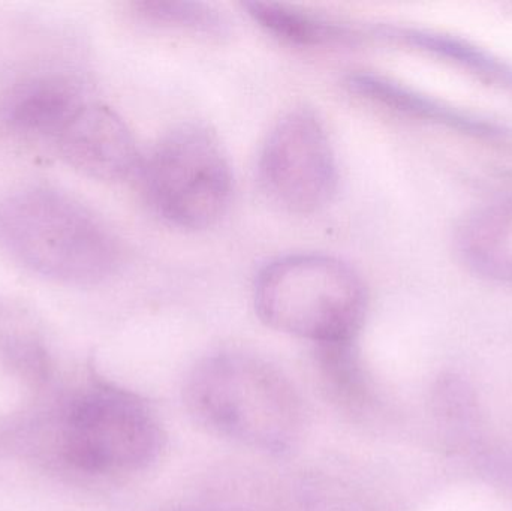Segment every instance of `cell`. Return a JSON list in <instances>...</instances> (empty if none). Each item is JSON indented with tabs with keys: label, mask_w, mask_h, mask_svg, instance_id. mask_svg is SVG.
Instances as JSON below:
<instances>
[{
	"label": "cell",
	"mask_w": 512,
	"mask_h": 511,
	"mask_svg": "<svg viewBox=\"0 0 512 511\" xmlns=\"http://www.w3.org/2000/svg\"><path fill=\"white\" fill-rule=\"evenodd\" d=\"M255 308L267 326L315 345L355 341L367 311L363 279L328 255H288L255 282Z\"/></svg>",
	"instance_id": "3"
},
{
	"label": "cell",
	"mask_w": 512,
	"mask_h": 511,
	"mask_svg": "<svg viewBox=\"0 0 512 511\" xmlns=\"http://www.w3.org/2000/svg\"><path fill=\"white\" fill-rule=\"evenodd\" d=\"M252 20L262 29L289 44L304 47L351 44L358 39V30L345 23L310 14L294 6L276 2L243 3Z\"/></svg>",
	"instance_id": "10"
},
{
	"label": "cell",
	"mask_w": 512,
	"mask_h": 511,
	"mask_svg": "<svg viewBox=\"0 0 512 511\" xmlns=\"http://www.w3.org/2000/svg\"><path fill=\"white\" fill-rule=\"evenodd\" d=\"M316 362L331 395L343 407L358 410L367 401V381L355 341L316 345Z\"/></svg>",
	"instance_id": "11"
},
{
	"label": "cell",
	"mask_w": 512,
	"mask_h": 511,
	"mask_svg": "<svg viewBox=\"0 0 512 511\" xmlns=\"http://www.w3.org/2000/svg\"><path fill=\"white\" fill-rule=\"evenodd\" d=\"M134 9L144 21L155 26L206 36H224L230 32L227 18L207 3L144 0L134 3Z\"/></svg>",
	"instance_id": "12"
},
{
	"label": "cell",
	"mask_w": 512,
	"mask_h": 511,
	"mask_svg": "<svg viewBox=\"0 0 512 511\" xmlns=\"http://www.w3.org/2000/svg\"><path fill=\"white\" fill-rule=\"evenodd\" d=\"M152 212L180 230H206L230 207L233 173L218 135L185 123L164 135L137 174Z\"/></svg>",
	"instance_id": "4"
},
{
	"label": "cell",
	"mask_w": 512,
	"mask_h": 511,
	"mask_svg": "<svg viewBox=\"0 0 512 511\" xmlns=\"http://www.w3.org/2000/svg\"><path fill=\"white\" fill-rule=\"evenodd\" d=\"M261 188L280 209L312 215L330 203L337 188V161L318 114L295 108L277 120L258 161Z\"/></svg>",
	"instance_id": "6"
},
{
	"label": "cell",
	"mask_w": 512,
	"mask_h": 511,
	"mask_svg": "<svg viewBox=\"0 0 512 511\" xmlns=\"http://www.w3.org/2000/svg\"><path fill=\"white\" fill-rule=\"evenodd\" d=\"M185 401L198 423L236 443L286 453L303 438V399L282 371L243 351L201 360L186 380Z\"/></svg>",
	"instance_id": "1"
},
{
	"label": "cell",
	"mask_w": 512,
	"mask_h": 511,
	"mask_svg": "<svg viewBox=\"0 0 512 511\" xmlns=\"http://www.w3.org/2000/svg\"><path fill=\"white\" fill-rule=\"evenodd\" d=\"M457 249L477 275L512 284V200L469 215L457 233Z\"/></svg>",
	"instance_id": "9"
},
{
	"label": "cell",
	"mask_w": 512,
	"mask_h": 511,
	"mask_svg": "<svg viewBox=\"0 0 512 511\" xmlns=\"http://www.w3.org/2000/svg\"><path fill=\"white\" fill-rule=\"evenodd\" d=\"M60 452L69 467L90 476L144 470L164 450L165 435L146 401L107 383H93L66 405Z\"/></svg>",
	"instance_id": "5"
},
{
	"label": "cell",
	"mask_w": 512,
	"mask_h": 511,
	"mask_svg": "<svg viewBox=\"0 0 512 511\" xmlns=\"http://www.w3.org/2000/svg\"><path fill=\"white\" fill-rule=\"evenodd\" d=\"M53 149L69 167L102 182L137 177L143 161L122 117L90 99L69 120Z\"/></svg>",
	"instance_id": "7"
},
{
	"label": "cell",
	"mask_w": 512,
	"mask_h": 511,
	"mask_svg": "<svg viewBox=\"0 0 512 511\" xmlns=\"http://www.w3.org/2000/svg\"><path fill=\"white\" fill-rule=\"evenodd\" d=\"M89 101L74 78L48 75L15 87L2 108L9 132L30 143L53 147L69 120Z\"/></svg>",
	"instance_id": "8"
},
{
	"label": "cell",
	"mask_w": 512,
	"mask_h": 511,
	"mask_svg": "<svg viewBox=\"0 0 512 511\" xmlns=\"http://www.w3.org/2000/svg\"><path fill=\"white\" fill-rule=\"evenodd\" d=\"M0 243L30 272L78 287L107 281L122 263L107 222L51 189H26L0 204Z\"/></svg>",
	"instance_id": "2"
}]
</instances>
